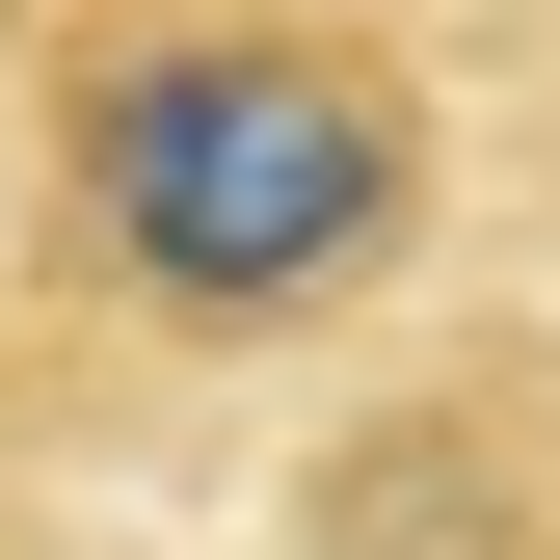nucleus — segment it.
Wrapping results in <instances>:
<instances>
[{
	"mask_svg": "<svg viewBox=\"0 0 560 560\" xmlns=\"http://www.w3.org/2000/svg\"><path fill=\"white\" fill-rule=\"evenodd\" d=\"M454 267L428 0H54L0 81V320L107 400L320 374Z\"/></svg>",
	"mask_w": 560,
	"mask_h": 560,
	"instance_id": "1",
	"label": "nucleus"
},
{
	"mask_svg": "<svg viewBox=\"0 0 560 560\" xmlns=\"http://www.w3.org/2000/svg\"><path fill=\"white\" fill-rule=\"evenodd\" d=\"M81 454H107V400L0 320V560H81Z\"/></svg>",
	"mask_w": 560,
	"mask_h": 560,
	"instance_id": "2",
	"label": "nucleus"
},
{
	"mask_svg": "<svg viewBox=\"0 0 560 560\" xmlns=\"http://www.w3.org/2000/svg\"><path fill=\"white\" fill-rule=\"evenodd\" d=\"M27 27H54V0H0V81H27Z\"/></svg>",
	"mask_w": 560,
	"mask_h": 560,
	"instance_id": "3",
	"label": "nucleus"
}]
</instances>
